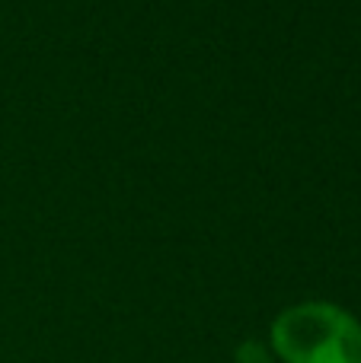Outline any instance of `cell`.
Listing matches in <instances>:
<instances>
[{
    "mask_svg": "<svg viewBox=\"0 0 361 363\" xmlns=\"http://www.w3.org/2000/svg\"><path fill=\"white\" fill-rule=\"evenodd\" d=\"M234 363H275V354H272V347H266L262 341L247 338L234 351Z\"/></svg>",
    "mask_w": 361,
    "mask_h": 363,
    "instance_id": "obj_2",
    "label": "cell"
},
{
    "mask_svg": "<svg viewBox=\"0 0 361 363\" xmlns=\"http://www.w3.org/2000/svg\"><path fill=\"white\" fill-rule=\"evenodd\" d=\"M269 347L285 363H361V322L336 303H294L275 315Z\"/></svg>",
    "mask_w": 361,
    "mask_h": 363,
    "instance_id": "obj_1",
    "label": "cell"
}]
</instances>
